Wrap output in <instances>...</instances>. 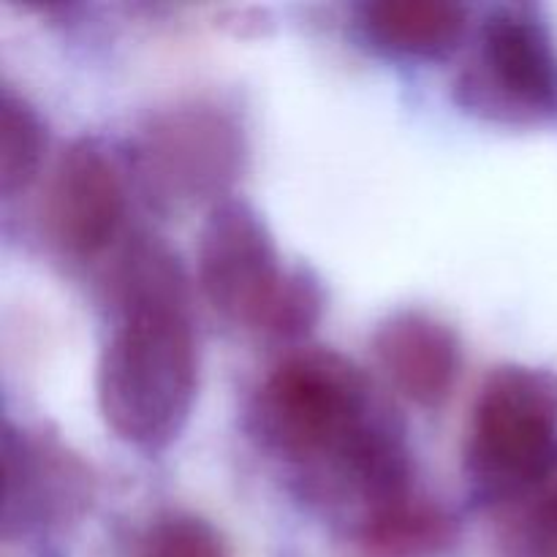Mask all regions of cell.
<instances>
[{"label":"cell","instance_id":"cell-5","mask_svg":"<svg viewBox=\"0 0 557 557\" xmlns=\"http://www.w3.org/2000/svg\"><path fill=\"white\" fill-rule=\"evenodd\" d=\"M455 101L493 123H557V44L536 5L504 3L484 14Z\"/></svg>","mask_w":557,"mask_h":557},{"label":"cell","instance_id":"cell-1","mask_svg":"<svg viewBox=\"0 0 557 557\" xmlns=\"http://www.w3.org/2000/svg\"><path fill=\"white\" fill-rule=\"evenodd\" d=\"M250 435L294 473L305 498L348 506L354 528L417 495L400 417L332 348L288 354L264 375L250 400Z\"/></svg>","mask_w":557,"mask_h":557},{"label":"cell","instance_id":"cell-9","mask_svg":"<svg viewBox=\"0 0 557 557\" xmlns=\"http://www.w3.org/2000/svg\"><path fill=\"white\" fill-rule=\"evenodd\" d=\"M373 357L389 384L419 408H441L462 373L460 335L428 310H397L379 321Z\"/></svg>","mask_w":557,"mask_h":557},{"label":"cell","instance_id":"cell-3","mask_svg":"<svg viewBox=\"0 0 557 557\" xmlns=\"http://www.w3.org/2000/svg\"><path fill=\"white\" fill-rule=\"evenodd\" d=\"M196 275L223 319L275 341H299L324 315L321 277L305 264H283L267 221L239 196L207 210Z\"/></svg>","mask_w":557,"mask_h":557},{"label":"cell","instance_id":"cell-10","mask_svg":"<svg viewBox=\"0 0 557 557\" xmlns=\"http://www.w3.org/2000/svg\"><path fill=\"white\" fill-rule=\"evenodd\" d=\"M364 41L384 54L441 60L468 36V5L451 0H364L354 5Z\"/></svg>","mask_w":557,"mask_h":557},{"label":"cell","instance_id":"cell-12","mask_svg":"<svg viewBox=\"0 0 557 557\" xmlns=\"http://www.w3.org/2000/svg\"><path fill=\"white\" fill-rule=\"evenodd\" d=\"M49 131L38 109L11 90H0V194L14 199L30 188L47 156Z\"/></svg>","mask_w":557,"mask_h":557},{"label":"cell","instance_id":"cell-11","mask_svg":"<svg viewBox=\"0 0 557 557\" xmlns=\"http://www.w3.org/2000/svg\"><path fill=\"white\" fill-rule=\"evenodd\" d=\"M354 536L370 557H433L451 547L457 525L435 500L417 493L364 517Z\"/></svg>","mask_w":557,"mask_h":557},{"label":"cell","instance_id":"cell-2","mask_svg":"<svg viewBox=\"0 0 557 557\" xmlns=\"http://www.w3.org/2000/svg\"><path fill=\"white\" fill-rule=\"evenodd\" d=\"M114 326L96 368L103 424L123 444L158 455L188 428L199 395V343L177 259L136 237L112 275Z\"/></svg>","mask_w":557,"mask_h":557},{"label":"cell","instance_id":"cell-14","mask_svg":"<svg viewBox=\"0 0 557 557\" xmlns=\"http://www.w3.org/2000/svg\"><path fill=\"white\" fill-rule=\"evenodd\" d=\"M139 557H232L226 539L205 517L163 515L141 536Z\"/></svg>","mask_w":557,"mask_h":557},{"label":"cell","instance_id":"cell-7","mask_svg":"<svg viewBox=\"0 0 557 557\" xmlns=\"http://www.w3.org/2000/svg\"><path fill=\"white\" fill-rule=\"evenodd\" d=\"M125 218V177L114 152L76 139L60 152L44 196V228L63 253L90 259L117 239Z\"/></svg>","mask_w":557,"mask_h":557},{"label":"cell","instance_id":"cell-13","mask_svg":"<svg viewBox=\"0 0 557 557\" xmlns=\"http://www.w3.org/2000/svg\"><path fill=\"white\" fill-rule=\"evenodd\" d=\"M506 557H557V479L542 493L511 506L500 531Z\"/></svg>","mask_w":557,"mask_h":557},{"label":"cell","instance_id":"cell-8","mask_svg":"<svg viewBox=\"0 0 557 557\" xmlns=\"http://www.w3.org/2000/svg\"><path fill=\"white\" fill-rule=\"evenodd\" d=\"M90 498L87 471L54 438L3 430V536H27L74 515Z\"/></svg>","mask_w":557,"mask_h":557},{"label":"cell","instance_id":"cell-4","mask_svg":"<svg viewBox=\"0 0 557 557\" xmlns=\"http://www.w3.org/2000/svg\"><path fill=\"white\" fill-rule=\"evenodd\" d=\"M466 479L482 506H517L557 479V373L506 362L487 373L466 433Z\"/></svg>","mask_w":557,"mask_h":557},{"label":"cell","instance_id":"cell-6","mask_svg":"<svg viewBox=\"0 0 557 557\" xmlns=\"http://www.w3.org/2000/svg\"><path fill=\"white\" fill-rule=\"evenodd\" d=\"M248 161L237 114L212 101L177 103L152 114L136 139V172L161 205L228 199Z\"/></svg>","mask_w":557,"mask_h":557}]
</instances>
